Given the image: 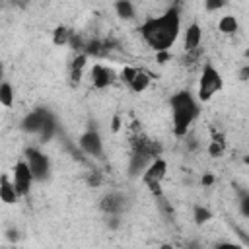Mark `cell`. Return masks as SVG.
<instances>
[{
    "label": "cell",
    "instance_id": "cell-10",
    "mask_svg": "<svg viewBox=\"0 0 249 249\" xmlns=\"http://www.w3.org/2000/svg\"><path fill=\"white\" fill-rule=\"evenodd\" d=\"M101 210L109 216H119L123 214V210L126 208V198L121 193H109L101 198Z\"/></svg>",
    "mask_w": 249,
    "mask_h": 249
},
{
    "label": "cell",
    "instance_id": "cell-30",
    "mask_svg": "<svg viewBox=\"0 0 249 249\" xmlns=\"http://www.w3.org/2000/svg\"><path fill=\"white\" fill-rule=\"evenodd\" d=\"M247 76H249V66H243V70H241L239 78H241V80H247Z\"/></svg>",
    "mask_w": 249,
    "mask_h": 249
},
{
    "label": "cell",
    "instance_id": "cell-5",
    "mask_svg": "<svg viewBox=\"0 0 249 249\" xmlns=\"http://www.w3.org/2000/svg\"><path fill=\"white\" fill-rule=\"evenodd\" d=\"M23 161L27 163L33 181H43V179L49 177L51 165H49V158H47L43 152H39V150H35V148H27Z\"/></svg>",
    "mask_w": 249,
    "mask_h": 249
},
{
    "label": "cell",
    "instance_id": "cell-11",
    "mask_svg": "<svg viewBox=\"0 0 249 249\" xmlns=\"http://www.w3.org/2000/svg\"><path fill=\"white\" fill-rule=\"evenodd\" d=\"M200 41H202V27L198 23H191L185 29V35H183V49H185V53L200 49Z\"/></svg>",
    "mask_w": 249,
    "mask_h": 249
},
{
    "label": "cell",
    "instance_id": "cell-31",
    "mask_svg": "<svg viewBox=\"0 0 249 249\" xmlns=\"http://www.w3.org/2000/svg\"><path fill=\"white\" fill-rule=\"evenodd\" d=\"M8 239H12V241L18 239V231H16V230H10V231H8Z\"/></svg>",
    "mask_w": 249,
    "mask_h": 249
},
{
    "label": "cell",
    "instance_id": "cell-3",
    "mask_svg": "<svg viewBox=\"0 0 249 249\" xmlns=\"http://www.w3.org/2000/svg\"><path fill=\"white\" fill-rule=\"evenodd\" d=\"M222 86H224V82H222L220 72H218L214 66L206 64V66L202 68V74H200V80H198V89H196L198 99H200V101L212 99V97L222 89Z\"/></svg>",
    "mask_w": 249,
    "mask_h": 249
},
{
    "label": "cell",
    "instance_id": "cell-2",
    "mask_svg": "<svg viewBox=\"0 0 249 249\" xmlns=\"http://www.w3.org/2000/svg\"><path fill=\"white\" fill-rule=\"evenodd\" d=\"M171 115H173V132L185 136L189 126L198 115V105L189 91H179L171 97Z\"/></svg>",
    "mask_w": 249,
    "mask_h": 249
},
{
    "label": "cell",
    "instance_id": "cell-15",
    "mask_svg": "<svg viewBox=\"0 0 249 249\" xmlns=\"http://www.w3.org/2000/svg\"><path fill=\"white\" fill-rule=\"evenodd\" d=\"M115 12H117V16L123 18V19H132V18L136 16L134 4L128 2V0H119V2H115Z\"/></svg>",
    "mask_w": 249,
    "mask_h": 249
},
{
    "label": "cell",
    "instance_id": "cell-22",
    "mask_svg": "<svg viewBox=\"0 0 249 249\" xmlns=\"http://www.w3.org/2000/svg\"><path fill=\"white\" fill-rule=\"evenodd\" d=\"M222 6H226V2H224V0H208V2H204V8H206L208 12L220 10Z\"/></svg>",
    "mask_w": 249,
    "mask_h": 249
},
{
    "label": "cell",
    "instance_id": "cell-27",
    "mask_svg": "<svg viewBox=\"0 0 249 249\" xmlns=\"http://www.w3.org/2000/svg\"><path fill=\"white\" fill-rule=\"evenodd\" d=\"M156 54H158V60H160L161 64H163L167 58H169V53H167V51H163V53H156Z\"/></svg>",
    "mask_w": 249,
    "mask_h": 249
},
{
    "label": "cell",
    "instance_id": "cell-28",
    "mask_svg": "<svg viewBox=\"0 0 249 249\" xmlns=\"http://www.w3.org/2000/svg\"><path fill=\"white\" fill-rule=\"evenodd\" d=\"M212 183H214V175H204V177H202V185H204V187H208V185H212Z\"/></svg>",
    "mask_w": 249,
    "mask_h": 249
},
{
    "label": "cell",
    "instance_id": "cell-33",
    "mask_svg": "<svg viewBox=\"0 0 249 249\" xmlns=\"http://www.w3.org/2000/svg\"><path fill=\"white\" fill-rule=\"evenodd\" d=\"M2 78H4V64L0 62V80H2Z\"/></svg>",
    "mask_w": 249,
    "mask_h": 249
},
{
    "label": "cell",
    "instance_id": "cell-9",
    "mask_svg": "<svg viewBox=\"0 0 249 249\" xmlns=\"http://www.w3.org/2000/svg\"><path fill=\"white\" fill-rule=\"evenodd\" d=\"M78 144H80V148H82L86 154H89V156L101 158V154H103V142H101V136H99L97 130H86V132L80 136Z\"/></svg>",
    "mask_w": 249,
    "mask_h": 249
},
{
    "label": "cell",
    "instance_id": "cell-8",
    "mask_svg": "<svg viewBox=\"0 0 249 249\" xmlns=\"http://www.w3.org/2000/svg\"><path fill=\"white\" fill-rule=\"evenodd\" d=\"M89 78H91V84L93 88L97 89H105L109 88L115 80H117V72L109 66H103V64H93L91 70H89Z\"/></svg>",
    "mask_w": 249,
    "mask_h": 249
},
{
    "label": "cell",
    "instance_id": "cell-17",
    "mask_svg": "<svg viewBox=\"0 0 249 249\" xmlns=\"http://www.w3.org/2000/svg\"><path fill=\"white\" fill-rule=\"evenodd\" d=\"M0 105H4V107L14 105V89L8 82H0Z\"/></svg>",
    "mask_w": 249,
    "mask_h": 249
},
{
    "label": "cell",
    "instance_id": "cell-12",
    "mask_svg": "<svg viewBox=\"0 0 249 249\" xmlns=\"http://www.w3.org/2000/svg\"><path fill=\"white\" fill-rule=\"evenodd\" d=\"M0 200L6 204H14L18 200V193L14 189V183L6 175L0 177Z\"/></svg>",
    "mask_w": 249,
    "mask_h": 249
},
{
    "label": "cell",
    "instance_id": "cell-23",
    "mask_svg": "<svg viewBox=\"0 0 249 249\" xmlns=\"http://www.w3.org/2000/svg\"><path fill=\"white\" fill-rule=\"evenodd\" d=\"M241 212H243V216H249V195L247 193H243V196H241Z\"/></svg>",
    "mask_w": 249,
    "mask_h": 249
},
{
    "label": "cell",
    "instance_id": "cell-13",
    "mask_svg": "<svg viewBox=\"0 0 249 249\" xmlns=\"http://www.w3.org/2000/svg\"><path fill=\"white\" fill-rule=\"evenodd\" d=\"M148 86H150V76H148L144 70L136 68V72H134L132 80L128 82V88H130L134 93H142V91H144Z\"/></svg>",
    "mask_w": 249,
    "mask_h": 249
},
{
    "label": "cell",
    "instance_id": "cell-7",
    "mask_svg": "<svg viewBox=\"0 0 249 249\" xmlns=\"http://www.w3.org/2000/svg\"><path fill=\"white\" fill-rule=\"evenodd\" d=\"M53 121L51 113L45 111V109H37V111H31L23 121H21V128L25 132H31V134H41V130Z\"/></svg>",
    "mask_w": 249,
    "mask_h": 249
},
{
    "label": "cell",
    "instance_id": "cell-29",
    "mask_svg": "<svg viewBox=\"0 0 249 249\" xmlns=\"http://www.w3.org/2000/svg\"><path fill=\"white\" fill-rule=\"evenodd\" d=\"M99 181H101V179H99V173H93V175L89 177V183H91V185H99Z\"/></svg>",
    "mask_w": 249,
    "mask_h": 249
},
{
    "label": "cell",
    "instance_id": "cell-24",
    "mask_svg": "<svg viewBox=\"0 0 249 249\" xmlns=\"http://www.w3.org/2000/svg\"><path fill=\"white\" fill-rule=\"evenodd\" d=\"M214 249H243V247L237 245V243H231V241H222V243H218Z\"/></svg>",
    "mask_w": 249,
    "mask_h": 249
},
{
    "label": "cell",
    "instance_id": "cell-26",
    "mask_svg": "<svg viewBox=\"0 0 249 249\" xmlns=\"http://www.w3.org/2000/svg\"><path fill=\"white\" fill-rule=\"evenodd\" d=\"M119 128H121V117H119V115H115V117H113V121H111V130H113V132H117Z\"/></svg>",
    "mask_w": 249,
    "mask_h": 249
},
{
    "label": "cell",
    "instance_id": "cell-18",
    "mask_svg": "<svg viewBox=\"0 0 249 249\" xmlns=\"http://www.w3.org/2000/svg\"><path fill=\"white\" fill-rule=\"evenodd\" d=\"M70 37H72V31L68 29V27H64V25H60V27H56L54 31H53V41H54V45H66L68 41H70Z\"/></svg>",
    "mask_w": 249,
    "mask_h": 249
},
{
    "label": "cell",
    "instance_id": "cell-14",
    "mask_svg": "<svg viewBox=\"0 0 249 249\" xmlns=\"http://www.w3.org/2000/svg\"><path fill=\"white\" fill-rule=\"evenodd\" d=\"M218 29H220V33H224V35H233V33H237V29H239L237 18H235V16H222L220 21H218Z\"/></svg>",
    "mask_w": 249,
    "mask_h": 249
},
{
    "label": "cell",
    "instance_id": "cell-6",
    "mask_svg": "<svg viewBox=\"0 0 249 249\" xmlns=\"http://www.w3.org/2000/svg\"><path fill=\"white\" fill-rule=\"evenodd\" d=\"M12 183H14V189L18 193V196H25L31 189V183H33V177H31V171L27 167L25 161H18L14 165V171H12Z\"/></svg>",
    "mask_w": 249,
    "mask_h": 249
},
{
    "label": "cell",
    "instance_id": "cell-19",
    "mask_svg": "<svg viewBox=\"0 0 249 249\" xmlns=\"http://www.w3.org/2000/svg\"><path fill=\"white\" fill-rule=\"evenodd\" d=\"M212 218V212L204 206H195V222L200 226V224H206L208 220Z\"/></svg>",
    "mask_w": 249,
    "mask_h": 249
},
{
    "label": "cell",
    "instance_id": "cell-25",
    "mask_svg": "<svg viewBox=\"0 0 249 249\" xmlns=\"http://www.w3.org/2000/svg\"><path fill=\"white\" fill-rule=\"evenodd\" d=\"M185 249H204V245L198 241V239H189L185 243Z\"/></svg>",
    "mask_w": 249,
    "mask_h": 249
},
{
    "label": "cell",
    "instance_id": "cell-32",
    "mask_svg": "<svg viewBox=\"0 0 249 249\" xmlns=\"http://www.w3.org/2000/svg\"><path fill=\"white\" fill-rule=\"evenodd\" d=\"M160 249H173V245H169V243H163Z\"/></svg>",
    "mask_w": 249,
    "mask_h": 249
},
{
    "label": "cell",
    "instance_id": "cell-16",
    "mask_svg": "<svg viewBox=\"0 0 249 249\" xmlns=\"http://www.w3.org/2000/svg\"><path fill=\"white\" fill-rule=\"evenodd\" d=\"M224 150H226V138L222 134H212L210 144H208V154L212 158H218L224 154Z\"/></svg>",
    "mask_w": 249,
    "mask_h": 249
},
{
    "label": "cell",
    "instance_id": "cell-1",
    "mask_svg": "<svg viewBox=\"0 0 249 249\" xmlns=\"http://www.w3.org/2000/svg\"><path fill=\"white\" fill-rule=\"evenodd\" d=\"M179 31H181V16H179L177 6L169 8L163 16L148 18V19L140 25V35H142V39H144L156 53L169 51V47L177 41Z\"/></svg>",
    "mask_w": 249,
    "mask_h": 249
},
{
    "label": "cell",
    "instance_id": "cell-4",
    "mask_svg": "<svg viewBox=\"0 0 249 249\" xmlns=\"http://www.w3.org/2000/svg\"><path fill=\"white\" fill-rule=\"evenodd\" d=\"M165 173H167V161H165L163 158H156V160H152V161L146 165V169H144V173H142V183H144L154 195L160 196V183L163 181Z\"/></svg>",
    "mask_w": 249,
    "mask_h": 249
},
{
    "label": "cell",
    "instance_id": "cell-21",
    "mask_svg": "<svg viewBox=\"0 0 249 249\" xmlns=\"http://www.w3.org/2000/svg\"><path fill=\"white\" fill-rule=\"evenodd\" d=\"M134 72H136V68H132V66H124L123 70H121V74H119V78L128 86V82L132 80V76H134Z\"/></svg>",
    "mask_w": 249,
    "mask_h": 249
},
{
    "label": "cell",
    "instance_id": "cell-20",
    "mask_svg": "<svg viewBox=\"0 0 249 249\" xmlns=\"http://www.w3.org/2000/svg\"><path fill=\"white\" fill-rule=\"evenodd\" d=\"M86 60H88V56H86L84 53H80V54H78V56L72 60L70 68H72V70H80V72H82V68L86 66Z\"/></svg>",
    "mask_w": 249,
    "mask_h": 249
}]
</instances>
